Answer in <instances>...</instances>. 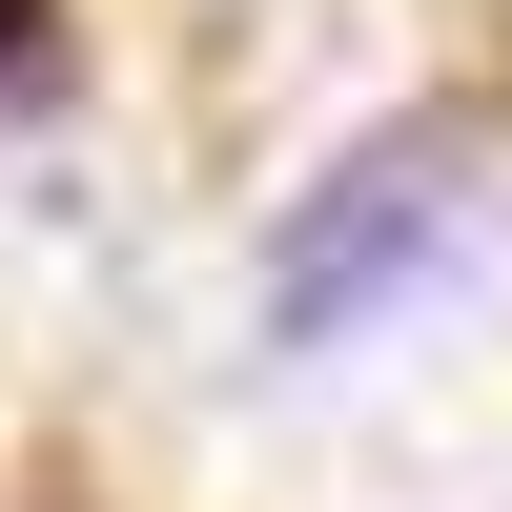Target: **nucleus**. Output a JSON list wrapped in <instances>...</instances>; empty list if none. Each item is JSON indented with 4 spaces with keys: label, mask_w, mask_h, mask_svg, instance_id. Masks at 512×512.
<instances>
[{
    "label": "nucleus",
    "mask_w": 512,
    "mask_h": 512,
    "mask_svg": "<svg viewBox=\"0 0 512 512\" xmlns=\"http://www.w3.org/2000/svg\"><path fill=\"white\" fill-rule=\"evenodd\" d=\"M451 205H472V123L349 144L308 205H287V246H267V328H287V349H349L369 308H410V287L451 267Z\"/></svg>",
    "instance_id": "f257e3e1"
},
{
    "label": "nucleus",
    "mask_w": 512,
    "mask_h": 512,
    "mask_svg": "<svg viewBox=\"0 0 512 512\" xmlns=\"http://www.w3.org/2000/svg\"><path fill=\"white\" fill-rule=\"evenodd\" d=\"M21 62H41V0H0V82H21Z\"/></svg>",
    "instance_id": "f03ea898"
}]
</instances>
